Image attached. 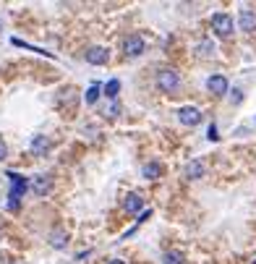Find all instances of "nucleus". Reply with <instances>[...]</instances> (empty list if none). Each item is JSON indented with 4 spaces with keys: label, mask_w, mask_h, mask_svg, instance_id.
Returning <instances> with one entry per match:
<instances>
[{
    "label": "nucleus",
    "mask_w": 256,
    "mask_h": 264,
    "mask_svg": "<svg viewBox=\"0 0 256 264\" xmlns=\"http://www.w3.org/2000/svg\"><path fill=\"white\" fill-rule=\"evenodd\" d=\"M50 243L55 246V248H65V243H68V236H65L63 230H55V233L50 236Z\"/></svg>",
    "instance_id": "nucleus-13"
},
{
    "label": "nucleus",
    "mask_w": 256,
    "mask_h": 264,
    "mask_svg": "<svg viewBox=\"0 0 256 264\" xmlns=\"http://www.w3.org/2000/svg\"><path fill=\"white\" fill-rule=\"evenodd\" d=\"M32 186H34V194L44 196V194L50 191V178H47V176H37V178L32 180Z\"/></svg>",
    "instance_id": "nucleus-11"
},
{
    "label": "nucleus",
    "mask_w": 256,
    "mask_h": 264,
    "mask_svg": "<svg viewBox=\"0 0 256 264\" xmlns=\"http://www.w3.org/2000/svg\"><path fill=\"white\" fill-rule=\"evenodd\" d=\"M157 87H160V92H178V87H180V76H178V71H172V68H162V71H157Z\"/></svg>",
    "instance_id": "nucleus-1"
},
{
    "label": "nucleus",
    "mask_w": 256,
    "mask_h": 264,
    "mask_svg": "<svg viewBox=\"0 0 256 264\" xmlns=\"http://www.w3.org/2000/svg\"><path fill=\"white\" fill-rule=\"evenodd\" d=\"M212 29H214L217 37H230L233 34V16H228V13H214Z\"/></svg>",
    "instance_id": "nucleus-3"
},
{
    "label": "nucleus",
    "mask_w": 256,
    "mask_h": 264,
    "mask_svg": "<svg viewBox=\"0 0 256 264\" xmlns=\"http://www.w3.org/2000/svg\"><path fill=\"white\" fill-rule=\"evenodd\" d=\"M178 120L183 126H199L201 123V112L196 108H180L178 110Z\"/></svg>",
    "instance_id": "nucleus-5"
},
{
    "label": "nucleus",
    "mask_w": 256,
    "mask_h": 264,
    "mask_svg": "<svg viewBox=\"0 0 256 264\" xmlns=\"http://www.w3.org/2000/svg\"><path fill=\"white\" fill-rule=\"evenodd\" d=\"M110 264H126V262H123V259H112Z\"/></svg>",
    "instance_id": "nucleus-22"
},
{
    "label": "nucleus",
    "mask_w": 256,
    "mask_h": 264,
    "mask_svg": "<svg viewBox=\"0 0 256 264\" xmlns=\"http://www.w3.org/2000/svg\"><path fill=\"white\" fill-rule=\"evenodd\" d=\"M123 50H126V55H128V58H139L141 52L147 50V44H144V40H141L139 34H131V37H126Z\"/></svg>",
    "instance_id": "nucleus-4"
},
{
    "label": "nucleus",
    "mask_w": 256,
    "mask_h": 264,
    "mask_svg": "<svg viewBox=\"0 0 256 264\" xmlns=\"http://www.w3.org/2000/svg\"><path fill=\"white\" fill-rule=\"evenodd\" d=\"M11 176V199H8V209H16L19 207V199L24 196V191H26V186H29V180L26 178H21L19 173H8Z\"/></svg>",
    "instance_id": "nucleus-2"
},
{
    "label": "nucleus",
    "mask_w": 256,
    "mask_h": 264,
    "mask_svg": "<svg viewBox=\"0 0 256 264\" xmlns=\"http://www.w3.org/2000/svg\"><path fill=\"white\" fill-rule=\"evenodd\" d=\"M141 207H144L141 194H128L126 196V209H128V212H141Z\"/></svg>",
    "instance_id": "nucleus-10"
},
{
    "label": "nucleus",
    "mask_w": 256,
    "mask_h": 264,
    "mask_svg": "<svg viewBox=\"0 0 256 264\" xmlns=\"http://www.w3.org/2000/svg\"><path fill=\"white\" fill-rule=\"evenodd\" d=\"M118 92H120V81H118V79L107 81V87H105V94H107L110 100H115V97H118Z\"/></svg>",
    "instance_id": "nucleus-16"
},
{
    "label": "nucleus",
    "mask_w": 256,
    "mask_h": 264,
    "mask_svg": "<svg viewBox=\"0 0 256 264\" xmlns=\"http://www.w3.org/2000/svg\"><path fill=\"white\" fill-rule=\"evenodd\" d=\"M47 149H50V141L44 139V136H34V139H32V152H34V154H44Z\"/></svg>",
    "instance_id": "nucleus-12"
},
{
    "label": "nucleus",
    "mask_w": 256,
    "mask_h": 264,
    "mask_svg": "<svg viewBox=\"0 0 256 264\" xmlns=\"http://www.w3.org/2000/svg\"><path fill=\"white\" fill-rule=\"evenodd\" d=\"M207 139H209V141H217V139H220V133H217V126H214V123L209 126V131H207Z\"/></svg>",
    "instance_id": "nucleus-18"
},
{
    "label": "nucleus",
    "mask_w": 256,
    "mask_h": 264,
    "mask_svg": "<svg viewBox=\"0 0 256 264\" xmlns=\"http://www.w3.org/2000/svg\"><path fill=\"white\" fill-rule=\"evenodd\" d=\"M147 217H152V209H141V212H139V217H136V220H139V222H144V220H147Z\"/></svg>",
    "instance_id": "nucleus-19"
},
{
    "label": "nucleus",
    "mask_w": 256,
    "mask_h": 264,
    "mask_svg": "<svg viewBox=\"0 0 256 264\" xmlns=\"http://www.w3.org/2000/svg\"><path fill=\"white\" fill-rule=\"evenodd\" d=\"M5 154H8V147H5V141L0 139V160H5Z\"/></svg>",
    "instance_id": "nucleus-21"
},
{
    "label": "nucleus",
    "mask_w": 256,
    "mask_h": 264,
    "mask_svg": "<svg viewBox=\"0 0 256 264\" xmlns=\"http://www.w3.org/2000/svg\"><path fill=\"white\" fill-rule=\"evenodd\" d=\"M204 162H201V160H191V162H188L186 165V176L188 178H191V180H196V178H201V176H204Z\"/></svg>",
    "instance_id": "nucleus-9"
},
{
    "label": "nucleus",
    "mask_w": 256,
    "mask_h": 264,
    "mask_svg": "<svg viewBox=\"0 0 256 264\" xmlns=\"http://www.w3.org/2000/svg\"><path fill=\"white\" fill-rule=\"evenodd\" d=\"M141 173H144V178H160L162 168H160L157 162H147V165H144V170H141Z\"/></svg>",
    "instance_id": "nucleus-14"
},
{
    "label": "nucleus",
    "mask_w": 256,
    "mask_h": 264,
    "mask_svg": "<svg viewBox=\"0 0 256 264\" xmlns=\"http://www.w3.org/2000/svg\"><path fill=\"white\" fill-rule=\"evenodd\" d=\"M165 264H186V262H183V256H180L178 251H168L165 254Z\"/></svg>",
    "instance_id": "nucleus-17"
},
{
    "label": "nucleus",
    "mask_w": 256,
    "mask_h": 264,
    "mask_svg": "<svg viewBox=\"0 0 256 264\" xmlns=\"http://www.w3.org/2000/svg\"><path fill=\"white\" fill-rule=\"evenodd\" d=\"M100 92H102L100 84H92V87H89V89H86V94H84L86 105H94V102H97V97H100Z\"/></svg>",
    "instance_id": "nucleus-15"
},
{
    "label": "nucleus",
    "mask_w": 256,
    "mask_h": 264,
    "mask_svg": "<svg viewBox=\"0 0 256 264\" xmlns=\"http://www.w3.org/2000/svg\"><path fill=\"white\" fill-rule=\"evenodd\" d=\"M0 32H3V21H0Z\"/></svg>",
    "instance_id": "nucleus-23"
},
{
    "label": "nucleus",
    "mask_w": 256,
    "mask_h": 264,
    "mask_svg": "<svg viewBox=\"0 0 256 264\" xmlns=\"http://www.w3.org/2000/svg\"><path fill=\"white\" fill-rule=\"evenodd\" d=\"M207 89L212 94H225V92H228V79L220 76V73H217V76H209L207 79Z\"/></svg>",
    "instance_id": "nucleus-6"
},
{
    "label": "nucleus",
    "mask_w": 256,
    "mask_h": 264,
    "mask_svg": "<svg viewBox=\"0 0 256 264\" xmlns=\"http://www.w3.org/2000/svg\"><path fill=\"white\" fill-rule=\"evenodd\" d=\"M86 63H92V66L107 63V50L105 47H89L86 50Z\"/></svg>",
    "instance_id": "nucleus-7"
},
{
    "label": "nucleus",
    "mask_w": 256,
    "mask_h": 264,
    "mask_svg": "<svg viewBox=\"0 0 256 264\" xmlns=\"http://www.w3.org/2000/svg\"><path fill=\"white\" fill-rule=\"evenodd\" d=\"M238 26L243 29V32H254V29H256V13H251V11H240Z\"/></svg>",
    "instance_id": "nucleus-8"
},
{
    "label": "nucleus",
    "mask_w": 256,
    "mask_h": 264,
    "mask_svg": "<svg viewBox=\"0 0 256 264\" xmlns=\"http://www.w3.org/2000/svg\"><path fill=\"white\" fill-rule=\"evenodd\" d=\"M214 47H212V44H209V42H201V55H209V52H212Z\"/></svg>",
    "instance_id": "nucleus-20"
}]
</instances>
